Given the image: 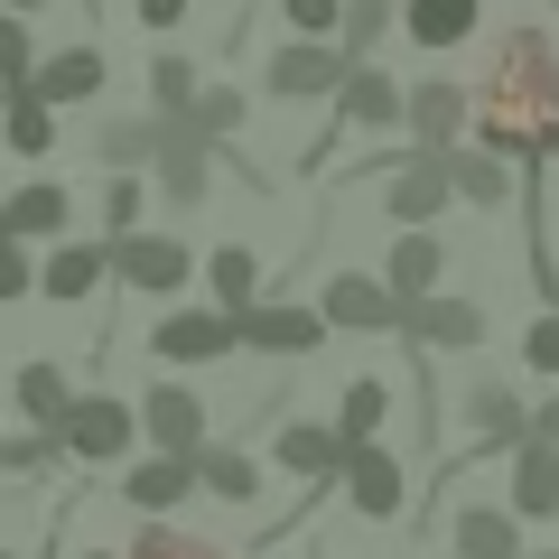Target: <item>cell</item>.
Listing matches in <instances>:
<instances>
[{"label":"cell","instance_id":"obj_10","mask_svg":"<svg viewBox=\"0 0 559 559\" xmlns=\"http://www.w3.org/2000/svg\"><path fill=\"white\" fill-rule=\"evenodd\" d=\"M522 429H532V401H522L513 382L485 373V382H466V392H457V439H466L457 457H503Z\"/></svg>","mask_w":559,"mask_h":559},{"label":"cell","instance_id":"obj_39","mask_svg":"<svg viewBox=\"0 0 559 559\" xmlns=\"http://www.w3.org/2000/svg\"><path fill=\"white\" fill-rule=\"evenodd\" d=\"M20 299H38V252L0 234V308H20Z\"/></svg>","mask_w":559,"mask_h":559},{"label":"cell","instance_id":"obj_30","mask_svg":"<svg viewBox=\"0 0 559 559\" xmlns=\"http://www.w3.org/2000/svg\"><path fill=\"white\" fill-rule=\"evenodd\" d=\"M382 419H392V382H382V373H355V382L336 392V419H326V429H336L345 448H373Z\"/></svg>","mask_w":559,"mask_h":559},{"label":"cell","instance_id":"obj_42","mask_svg":"<svg viewBox=\"0 0 559 559\" xmlns=\"http://www.w3.org/2000/svg\"><path fill=\"white\" fill-rule=\"evenodd\" d=\"M522 439H540V448H559V382H550V392L532 401V429H522Z\"/></svg>","mask_w":559,"mask_h":559},{"label":"cell","instance_id":"obj_24","mask_svg":"<svg viewBox=\"0 0 559 559\" xmlns=\"http://www.w3.org/2000/svg\"><path fill=\"white\" fill-rule=\"evenodd\" d=\"M187 466H197V495L234 503V513H252V503H261V457H252V448H234V439H205Z\"/></svg>","mask_w":559,"mask_h":559},{"label":"cell","instance_id":"obj_5","mask_svg":"<svg viewBox=\"0 0 559 559\" xmlns=\"http://www.w3.org/2000/svg\"><path fill=\"white\" fill-rule=\"evenodd\" d=\"M103 252H112V280H121V289H140V299H168V308H178V299H187V280H197V252H187L178 234H159V224H140V234L103 242Z\"/></svg>","mask_w":559,"mask_h":559},{"label":"cell","instance_id":"obj_45","mask_svg":"<svg viewBox=\"0 0 559 559\" xmlns=\"http://www.w3.org/2000/svg\"><path fill=\"white\" fill-rule=\"evenodd\" d=\"M66 559H121V550H66Z\"/></svg>","mask_w":559,"mask_h":559},{"label":"cell","instance_id":"obj_48","mask_svg":"<svg viewBox=\"0 0 559 559\" xmlns=\"http://www.w3.org/2000/svg\"><path fill=\"white\" fill-rule=\"evenodd\" d=\"M532 559H559V550H532Z\"/></svg>","mask_w":559,"mask_h":559},{"label":"cell","instance_id":"obj_47","mask_svg":"<svg viewBox=\"0 0 559 559\" xmlns=\"http://www.w3.org/2000/svg\"><path fill=\"white\" fill-rule=\"evenodd\" d=\"M0 559H28V550H0Z\"/></svg>","mask_w":559,"mask_h":559},{"label":"cell","instance_id":"obj_9","mask_svg":"<svg viewBox=\"0 0 559 559\" xmlns=\"http://www.w3.org/2000/svg\"><path fill=\"white\" fill-rule=\"evenodd\" d=\"M401 140H411L419 159H448V150L466 140V84H457V75L401 84Z\"/></svg>","mask_w":559,"mask_h":559},{"label":"cell","instance_id":"obj_15","mask_svg":"<svg viewBox=\"0 0 559 559\" xmlns=\"http://www.w3.org/2000/svg\"><path fill=\"white\" fill-rule=\"evenodd\" d=\"M336 84H345V57L326 38H280L271 66H261V94L271 103H326Z\"/></svg>","mask_w":559,"mask_h":559},{"label":"cell","instance_id":"obj_35","mask_svg":"<svg viewBox=\"0 0 559 559\" xmlns=\"http://www.w3.org/2000/svg\"><path fill=\"white\" fill-rule=\"evenodd\" d=\"M66 466V448L47 439V429H0V476L10 485H38V476H57Z\"/></svg>","mask_w":559,"mask_h":559},{"label":"cell","instance_id":"obj_25","mask_svg":"<svg viewBox=\"0 0 559 559\" xmlns=\"http://www.w3.org/2000/svg\"><path fill=\"white\" fill-rule=\"evenodd\" d=\"M373 280L392 289L401 308L429 299V289H448V242H439V234H401L392 252H382V271H373Z\"/></svg>","mask_w":559,"mask_h":559},{"label":"cell","instance_id":"obj_38","mask_svg":"<svg viewBox=\"0 0 559 559\" xmlns=\"http://www.w3.org/2000/svg\"><path fill=\"white\" fill-rule=\"evenodd\" d=\"M38 75V28L28 20H0V94H20Z\"/></svg>","mask_w":559,"mask_h":559},{"label":"cell","instance_id":"obj_33","mask_svg":"<svg viewBox=\"0 0 559 559\" xmlns=\"http://www.w3.org/2000/svg\"><path fill=\"white\" fill-rule=\"evenodd\" d=\"M242 112H252V103H242L234 84H197V103H187V131H197L205 150H215V159H224V150H234V140H242Z\"/></svg>","mask_w":559,"mask_h":559},{"label":"cell","instance_id":"obj_29","mask_svg":"<svg viewBox=\"0 0 559 559\" xmlns=\"http://www.w3.org/2000/svg\"><path fill=\"white\" fill-rule=\"evenodd\" d=\"M94 159L112 168V178H150V159H159V121H150V112H103L94 121Z\"/></svg>","mask_w":559,"mask_h":559},{"label":"cell","instance_id":"obj_46","mask_svg":"<svg viewBox=\"0 0 559 559\" xmlns=\"http://www.w3.org/2000/svg\"><path fill=\"white\" fill-rule=\"evenodd\" d=\"M0 419H10V392H0Z\"/></svg>","mask_w":559,"mask_h":559},{"label":"cell","instance_id":"obj_16","mask_svg":"<svg viewBox=\"0 0 559 559\" xmlns=\"http://www.w3.org/2000/svg\"><path fill=\"white\" fill-rule=\"evenodd\" d=\"M0 234L28 242V252L66 242V234H75V187H66V178H28V187H10V197H0Z\"/></svg>","mask_w":559,"mask_h":559},{"label":"cell","instance_id":"obj_17","mask_svg":"<svg viewBox=\"0 0 559 559\" xmlns=\"http://www.w3.org/2000/svg\"><path fill=\"white\" fill-rule=\"evenodd\" d=\"M103 280H112L103 234H66V242H47V252H38V299H57V308H84Z\"/></svg>","mask_w":559,"mask_h":559},{"label":"cell","instance_id":"obj_8","mask_svg":"<svg viewBox=\"0 0 559 559\" xmlns=\"http://www.w3.org/2000/svg\"><path fill=\"white\" fill-rule=\"evenodd\" d=\"M401 345H411V355H476L485 345V299H466V289L411 299L401 308Z\"/></svg>","mask_w":559,"mask_h":559},{"label":"cell","instance_id":"obj_12","mask_svg":"<svg viewBox=\"0 0 559 559\" xmlns=\"http://www.w3.org/2000/svg\"><path fill=\"white\" fill-rule=\"evenodd\" d=\"M318 318H326V336H401V299L373 271H326Z\"/></svg>","mask_w":559,"mask_h":559},{"label":"cell","instance_id":"obj_26","mask_svg":"<svg viewBox=\"0 0 559 559\" xmlns=\"http://www.w3.org/2000/svg\"><path fill=\"white\" fill-rule=\"evenodd\" d=\"M0 392H10V419H20V429H47V439H57L66 401H75V373H66V364H20Z\"/></svg>","mask_w":559,"mask_h":559},{"label":"cell","instance_id":"obj_19","mask_svg":"<svg viewBox=\"0 0 559 559\" xmlns=\"http://www.w3.org/2000/svg\"><path fill=\"white\" fill-rule=\"evenodd\" d=\"M503 513L513 522H559V448H540V439L503 448Z\"/></svg>","mask_w":559,"mask_h":559},{"label":"cell","instance_id":"obj_20","mask_svg":"<svg viewBox=\"0 0 559 559\" xmlns=\"http://www.w3.org/2000/svg\"><path fill=\"white\" fill-rule=\"evenodd\" d=\"M112 495L131 503L140 522H168L178 503H197V466H187V457H150V448H140V457L112 476Z\"/></svg>","mask_w":559,"mask_h":559},{"label":"cell","instance_id":"obj_22","mask_svg":"<svg viewBox=\"0 0 559 559\" xmlns=\"http://www.w3.org/2000/svg\"><path fill=\"white\" fill-rule=\"evenodd\" d=\"M103 84H112V66H103V47L94 38H75V47H57V57H38V75H28V94L57 112V103H103Z\"/></svg>","mask_w":559,"mask_h":559},{"label":"cell","instance_id":"obj_14","mask_svg":"<svg viewBox=\"0 0 559 559\" xmlns=\"http://www.w3.org/2000/svg\"><path fill=\"white\" fill-rule=\"evenodd\" d=\"M215 150H205L187 121H159V159H150V178H159V205H178V215H197L205 197H215Z\"/></svg>","mask_w":559,"mask_h":559},{"label":"cell","instance_id":"obj_2","mask_svg":"<svg viewBox=\"0 0 559 559\" xmlns=\"http://www.w3.org/2000/svg\"><path fill=\"white\" fill-rule=\"evenodd\" d=\"M345 178L373 187V205L401 224V234H439V215L457 205V187H448V159H419L411 140H401V150H373V159H355Z\"/></svg>","mask_w":559,"mask_h":559},{"label":"cell","instance_id":"obj_36","mask_svg":"<svg viewBox=\"0 0 559 559\" xmlns=\"http://www.w3.org/2000/svg\"><path fill=\"white\" fill-rule=\"evenodd\" d=\"M121 559H224V550L197 540V532H178V522H140V532L121 540Z\"/></svg>","mask_w":559,"mask_h":559},{"label":"cell","instance_id":"obj_32","mask_svg":"<svg viewBox=\"0 0 559 559\" xmlns=\"http://www.w3.org/2000/svg\"><path fill=\"white\" fill-rule=\"evenodd\" d=\"M0 150H10V159H47V150H57V112H47L38 94H0Z\"/></svg>","mask_w":559,"mask_h":559},{"label":"cell","instance_id":"obj_44","mask_svg":"<svg viewBox=\"0 0 559 559\" xmlns=\"http://www.w3.org/2000/svg\"><path fill=\"white\" fill-rule=\"evenodd\" d=\"M47 0H0V20H38Z\"/></svg>","mask_w":559,"mask_h":559},{"label":"cell","instance_id":"obj_37","mask_svg":"<svg viewBox=\"0 0 559 559\" xmlns=\"http://www.w3.org/2000/svg\"><path fill=\"white\" fill-rule=\"evenodd\" d=\"M150 224V178H103V242Z\"/></svg>","mask_w":559,"mask_h":559},{"label":"cell","instance_id":"obj_40","mask_svg":"<svg viewBox=\"0 0 559 559\" xmlns=\"http://www.w3.org/2000/svg\"><path fill=\"white\" fill-rule=\"evenodd\" d=\"M336 10H345V0H280V28H289V38H326V47H336Z\"/></svg>","mask_w":559,"mask_h":559},{"label":"cell","instance_id":"obj_7","mask_svg":"<svg viewBox=\"0 0 559 559\" xmlns=\"http://www.w3.org/2000/svg\"><path fill=\"white\" fill-rule=\"evenodd\" d=\"M131 419H140V448H150V457H197V448L215 439L197 382H150V392L131 401Z\"/></svg>","mask_w":559,"mask_h":559},{"label":"cell","instance_id":"obj_1","mask_svg":"<svg viewBox=\"0 0 559 559\" xmlns=\"http://www.w3.org/2000/svg\"><path fill=\"white\" fill-rule=\"evenodd\" d=\"M466 131H476V150L532 168V150L559 131V38H550V28L522 20V28L495 38L485 75L466 84Z\"/></svg>","mask_w":559,"mask_h":559},{"label":"cell","instance_id":"obj_4","mask_svg":"<svg viewBox=\"0 0 559 559\" xmlns=\"http://www.w3.org/2000/svg\"><path fill=\"white\" fill-rule=\"evenodd\" d=\"M57 448L75 466H131L140 457V419H131V401H112V392H75L66 401V419H57Z\"/></svg>","mask_w":559,"mask_h":559},{"label":"cell","instance_id":"obj_34","mask_svg":"<svg viewBox=\"0 0 559 559\" xmlns=\"http://www.w3.org/2000/svg\"><path fill=\"white\" fill-rule=\"evenodd\" d=\"M197 66L178 57V47H159V57H150V121H187V103H197Z\"/></svg>","mask_w":559,"mask_h":559},{"label":"cell","instance_id":"obj_27","mask_svg":"<svg viewBox=\"0 0 559 559\" xmlns=\"http://www.w3.org/2000/svg\"><path fill=\"white\" fill-rule=\"evenodd\" d=\"M485 28V0H401V38L429 47V57H448V47H466Z\"/></svg>","mask_w":559,"mask_h":559},{"label":"cell","instance_id":"obj_11","mask_svg":"<svg viewBox=\"0 0 559 559\" xmlns=\"http://www.w3.org/2000/svg\"><path fill=\"white\" fill-rule=\"evenodd\" d=\"M336 495H345V513H355V522H401V513H411V466H401L382 439L373 448H345Z\"/></svg>","mask_w":559,"mask_h":559},{"label":"cell","instance_id":"obj_43","mask_svg":"<svg viewBox=\"0 0 559 559\" xmlns=\"http://www.w3.org/2000/svg\"><path fill=\"white\" fill-rule=\"evenodd\" d=\"M140 28H187V0H131Z\"/></svg>","mask_w":559,"mask_h":559},{"label":"cell","instance_id":"obj_6","mask_svg":"<svg viewBox=\"0 0 559 559\" xmlns=\"http://www.w3.org/2000/svg\"><path fill=\"white\" fill-rule=\"evenodd\" d=\"M234 345L261 364H308L326 345V318H318V299H252L234 318Z\"/></svg>","mask_w":559,"mask_h":559},{"label":"cell","instance_id":"obj_31","mask_svg":"<svg viewBox=\"0 0 559 559\" xmlns=\"http://www.w3.org/2000/svg\"><path fill=\"white\" fill-rule=\"evenodd\" d=\"M401 28V0H345L336 10V57L345 66H382V38Z\"/></svg>","mask_w":559,"mask_h":559},{"label":"cell","instance_id":"obj_41","mask_svg":"<svg viewBox=\"0 0 559 559\" xmlns=\"http://www.w3.org/2000/svg\"><path fill=\"white\" fill-rule=\"evenodd\" d=\"M522 364H532L540 382H559V308H540V318L522 326Z\"/></svg>","mask_w":559,"mask_h":559},{"label":"cell","instance_id":"obj_3","mask_svg":"<svg viewBox=\"0 0 559 559\" xmlns=\"http://www.w3.org/2000/svg\"><path fill=\"white\" fill-rule=\"evenodd\" d=\"M345 131H401V84H392V66H345V84L326 94V131L308 140V168H326V150H336Z\"/></svg>","mask_w":559,"mask_h":559},{"label":"cell","instance_id":"obj_18","mask_svg":"<svg viewBox=\"0 0 559 559\" xmlns=\"http://www.w3.org/2000/svg\"><path fill=\"white\" fill-rule=\"evenodd\" d=\"M271 457H280V476H299L308 495H336V476H345V439L326 429V419H280Z\"/></svg>","mask_w":559,"mask_h":559},{"label":"cell","instance_id":"obj_23","mask_svg":"<svg viewBox=\"0 0 559 559\" xmlns=\"http://www.w3.org/2000/svg\"><path fill=\"white\" fill-rule=\"evenodd\" d=\"M448 187H457V205H476V215H503L513 187H522V168L495 159V150H476V140H457V150H448Z\"/></svg>","mask_w":559,"mask_h":559},{"label":"cell","instance_id":"obj_13","mask_svg":"<svg viewBox=\"0 0 559 559\" xmlns=\"http://www.w3.org/2000/svg\"><path fill=\"white\" fill-rule=\"evenodd\" d=\"M150 355H159V364H234L242 345H234V318H224V308L178 299L159 326H150Z\"/></svg>","mask_w":559,"mask_h":559},{"label":"cell","instance_id":"obj_21","mask_svg":"<svg viewBox=\"0 0 559 559\" xmlns=\"http://www.w3.org/2000/svg\"><path fill=\"white\" fill-rule=\"evenodd\" d=\"M439 540H448V559H532V540H522V522L503 503H457L439 522Z\"/></svg>","mask_w":559,"mask_h":559},{"label":"cell","instance_id":"obj_49","mask_svg":"<svg viewBox=\"0 0 559 559\" xmlns=\"http://www.w3.org/2000/svg\"><path fill=\"white\" fill-rule=\"evenodd\" d=\"M0 197H10V178H0Z\"/></svg>","mask_w":559,"mask_h":559},{"label":"cell","instance_id":"obj_28","mask_svg":"<svg viewBox=\"0 0 559 559\" xmlns=\"http://www.w3.org/2000/svg\"><path fill=\"white\" fill-rule=\"evenodd\" d=\"M197 280H205V308L242 318V308L261 299V252H252V242H215V252L197 261Z\"/></svg>","mask_w":559,"mask_h":559}]
</instances>
